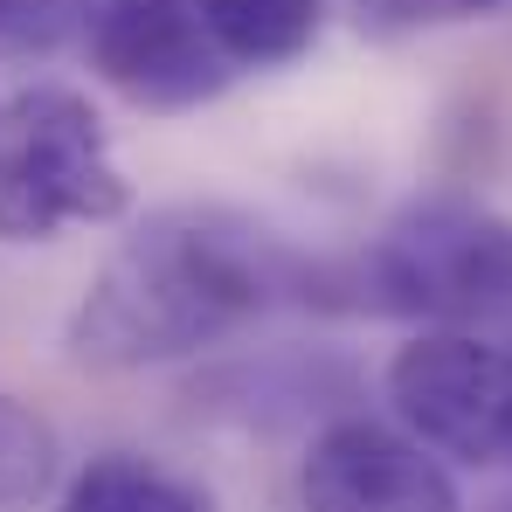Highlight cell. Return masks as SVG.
I'll return each instance as SVG.
<instances>
[{
  "label": "cell",
  "instance_id": "obj_1",
  "mask_svg": "<svg viewBox=\"0 0 512 512\" xmlns=\"http://www.w3.org/2000/svg\"><path fill=\"white\" fill-rule=\"evenodd\" d=\"M340 291L326 263L229 208H160L146 215L63 319V353L90 374L173 367L236 340L277 305H326Z\"/></svg>",
  "mask_w": 512,
  "mask_h": 512
},
{
  "label": "cell",
  "instance_id": "obj_2",
  "mask_svg": "<svg viewBox=\"0 0 512 512\" xmlns=\"http://www.w3.org/2000/svg\"><path fill=\"white\" fill-rule=\"evenodd\" d=\"M353 305L436 333L512 340V215L464 194L409 201L360 256Z\"/></svg>",
  "mask_w": 512,
  "mask_h": 512
},
{
  "label": "cell",
  "instance_id": "obj_3",
  "mask_svg": "<svg viewBox=\"0 0 512 512\" xmlns=\"http://www.w3.org/2000/svg\"><path fill=\"white\" fill-rule=\"evenodd\" d=\"M132 215V180L104 111L70 84H28L0 104V243H56Z\"/></svg>",
  "mask_w": 512,
  "mask_h": 512
},
{
  "label": "cell",
  "instance_id": "obj_4",
  "mask_svg": "<svg viewBox=\"0 0 512 512\" xmlns=\"http://www.w3.org/2000/svg\"><path fill=\"white\" fill-rule=\"evenodd\" d=\"M381 388L423 450L471 471H512V340L423 326L388 353Z\"/></svg>",
  "mask_w": 512,
  "mask_h": 512
},
{
  "label": "cell",
  "instance_id": "obj_5",
  "mask_svg": "<svg viewBox=\"0 0 512 512\" xmlns=\"http://www.w3.org/2000/svg\"><path fill=\"white\" fill-rule=\"evenodd\" d=\"M84 49L90 70L132 111H153V118L201 111L243 77L222 56L215 28L201 21V0H97Z\"/></svg>",
  "mask_w": 512,
  "mask_h": 512
},
{
  "label": "cell",
  "instance_id": "obj_6",
  "mask_svg": "<svg viewBox=\"0 0 512 512\" xmlns=\"http://www.w3.org/2000/svg\"><path fill=\"white\" fill-rule=\"evenodd\" d=\"M305 512H464L443 457L423 450L409 429L340 416L312 436L298 464Z\"/></svg>",
  "mask_w": 512,
  "mask_h": 512
},
{
  "label": "cell",
  "instance_id": "obj_7",
  "mask_svg": "<svg viewBox=\"0 0 512 512\" xmlns=\"http://www.w3.org/2000/svg\"><path fill=\"white\" fill-rule=\"evenodd\" d=\"M63 512H222L215 492L187 471H173L160 457L139 450H104L70 478Z\"/></svg>",
  "mask_w": 512,
  "mask_h": 512
},
{
  "label": "cell",
  "instance_id": "obj_8",
  "mask_svg": "<svg viewBox=\"0 0 512 512\" xmlns=\"http://www.w3.org/2000/svg\"><path fill=\"white\" fill-rule=\"evenodd\" d=\"M201 21L236 70H284L319 42L326 0H201Z\"/></svg>",
  "mask_w": 512,
  "mask_h": 512
},
{
  "label": "cell",
  "instance_id": "obj_9",
  "mask_svg": "<svg viewBox=\"0 0 512 512\" xmlns=\"http://www.w3.org/2000/svg\"><path fill=\"white\" fill-rule=\"evenodd\" d=\"M63 478V436L56 423L0 388V512H35Z\"/></svg>",
  "mask_w": 512,
  "mask_h": 512
},
{
  "label": "cell",
  "instance_id": "obj_10",
  "mask_svg": "<svg viewBox=\"0 0 512 512\" xmlns=\"http://www.w3.org/2000/svg\"><path fill=\"white\" fill-rule=\"evenodd\" d=\"M512 0H353V21L381 42L423 35V28H457V21H485Z\"/></svg>",
  "mask_w": 512,
  "mask_h": 512
},
{
  "label": "cell",
  "instance_id": "obj_11",
  "mask_svg": "<svg viewBox=\"0 0 512 512\" xmlns=\"http://www.w3.org/2000/svg\"><path fill=\"white\" fill-rule=\"evenodd\" d=\"M90 14L97 0H0V49H63Z\"/></svg>",
  "mask_w": 512,
  "mask_h": 512
},
{
  "label": "cell",
  "instance_id": "obj_12",
  "mask_svg": "<svg viewBox=\"0 0 512 512\" xmlns=\"http://www.w3.org/2000/svg\"><path fill=\"white\" fill-rule=\"evenodd\" d=\"M499 512H512V499H506V506H499Z\"/></svg>",
  "mask_w": 512,
  "mask_h": 512
}]
</instances>
